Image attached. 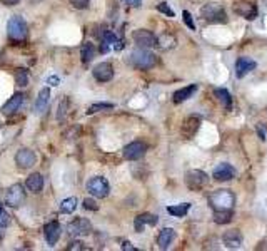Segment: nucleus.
<instances>
[{"instance_id":"obj_1","label":"nucleus","mask_w":267,"mask_h":251,"mask_svg":"<svg viewBox=\"0 0 267 251\" xmlns=\"http://www.w3.org/2000/svg\"><path fill=\"white\" fill-rule=\"evenodd\" d=\"M7 34L9 39L14 42H24L29 34V27L27 22L20 17V15H12L7 22Z\"/></svg>"},{"instance_id":"obj_2","label":"nucleus","mask_w":267,"mask_h":251,"mask_svg":"<svg viewBox=\"0 0 267 251\" xmlns=\"http://www.w3.org/2000/svg\"><path fill=\"white\" fill-rule=\"evenodd\" d=\"M130 61H132L135 67L147 70V69H152L157 64V56L152 54L149 49L140 47V49H134L132 51V54H130Z\"/></svg>"},{"instance_id":"obj_3","label":"nucleus","mask_w":267,"mask_h":251,"mask_svg":"<svg viewBox=\"0 0 267 251\" xmlns=\"http://www.w3.org/2000/svg\"><path fill=\"white\" fill-rule=\"evenodd\" d=\"M234 194L229 189H217L209 196V203L214 208V211L217 210H232L234 206Z\"/></svg>"},{"instance_id":"obj_4","label":"nucleus","mask_w":267,"mask_h":251,"mask_svg":"<svg viewBox=\"0 0 267 251\" xmlns=\"http://www.w3.org/2000/svg\"><path fill=\"white\" fill-rule=\"evenodd\" d=\"M200 15L205 22L209 24H226L227 22V14L226 10L217 4H207L200 9Z\"/></svg>"},{"instance_id":"obj_5","label":"nucleus","mask_w":267,"mask_h":251,"mask_svg":"<svg viewBox=\"0 0 267 251\" xmlns=\"http://www.w3.org/2000/svg\"><path fill=\"white\" fill-rule=\"evenodd\" d=\"M87 191H89L94 198L103 199V198H107L109 193H111V186H109V181L105 178L95 176V178L89 179V183H87Z\"/></svg>"},{"instance_id":"obj_6","label":"nucleus","mask_w":267,"mask_h":251,"mask_svg":"<svg viewBox=\"0 0 267 251\" xmlns=\"http://www.w3.org/2000/svg\"><path fill=\"white\" fill-rule=\"evenodd\" d=\"M207 183H209V176L204 171L192 169V171L185 173V184L190 191H200Z\"/></svg>"},{"instance_id":"obj_7","label":"nucleus","mask_w":267,"mask_h":251,"mask_svg":"<svg viewBox=\"0 0 267 251\" xmlns=\"http://www.w3.org/2000/svg\"><path fill=\"white\" fill-rule=\"evenodd\" d=\"M147 152V144L142 143V141H134L124 147V159L127 161H137L140 157H144V154Z\"/></svg>"},{"instance_id":"obj_8","label":"nucleus","mask_w":267,"mask_h":251,"mask_svg":"<svg viewBox=\"0 0 267 251\" xmlns=\"http://www.w3.org/2000/svg\"><path fill=\"white\" fill-rule=\"evenodd\" d=\"M25 201V191L22 184H14L12 188L5 194V204L10 208H19V206Z\"/></svg>"},{"instance_id":"obj_9","label":"nucleus","mask_w":267,"mask_h":251,"mask_svg":"<svg viewBox=\"0 0 267 251\" xmlns=\"http://www.w3.org/2000/svg\"><path fill=\"white\" fill-rule=\"evenodd\" d=\"M134 40L137 44L139 47H145V49H150V47H155L159 40H157V37L152 34V32L145 30V29H140V30H135L134 34Z\"/></svg>"},{"instance_id":"obj_10","label":"nucleus","mask_w":267,"mask_h":251,"mask_svg":"<svg viewBox=\"0 0 267 251\" xmlns=\"http://www.w3.org/2000/svg\"><path fill=\"white\" fill-rule=\"evenodd\" d=\"M67 230L72 236H85V234H90L92 225L89 220H85V218H75V220L69 225Z\"/></svg>"},{"instance_id":"obj_11","label":"nucleus","mask_w":267,"mask_h":251,"mask_svg":"<svg viewBox=\"0 0 267 251\" xmlns=\"http://www.w3.org/2000/svg\"><path fill=\"white\" fill-rule=\"evenodd\" d=\"M15 162H17V166L20 169H29L32 166H35V162H37V156H35V152L34 151H30V149H20L17 154H15Z\"/></svg>"},{"instance_id":"obj_12","label":"nucleus","mask_w":267,"mask_h":251,"mask_svg":"<svg viewBox=\"0 0 267 251\" xmlns=\"http://www.w3.org/2000/svg\"><path fill=\"white\" fill-rule=\"evenodd\" d=\"M92 74H94V77L99 82H109L114 77V67L109 62H100L94 67Z\"/></svg>"},{"instance_id":"obj_13","label":"nucleus","mask_w":267,"mask_h":251,"mask_svg":"<svg viewBox=\"0 0 267 251\" xmlns=\"http://www.w3.org/2000/svg\"><path fill=\"white\" fill-rule=\"evenodd\" d=\"M61 233H62V228H61V225H59L57 221H50V223H47V225L43 226V236H45L47 243L50 244V246H54V244L59 241Z\"/></svg>"},{"instance_id":"obj_14","label":"nucleus","mask_w":267,"mask_h":251,"mask_svg":"<svg viewBox=\"0 0 267 251\" xmlns=\"http://www.w3.org/2000/svg\"><path fill=\"white\" fill-rule=\"evenodd\" d=\"M22 102H24V94L22 92H17V94H14L10 99L5 102L4 107H2V114L4 116H12L20 109Z\"/></svg>"},{"instance_id":"obj_15","label":"nucleus","mask_w":267,"mask_h":251,"mask_svg":"<svg viewBox=\"0 0 267 251\" xmlns=\"http://www.w3.org/2000/svg\"><path fill=\"white\" fill-rule=\"evenodd\" d=\"M234 10H236V14H239L241 17L247 19V20H254L255 17H257V7L250 2L236 4L234 5Z\"/></svg>"},{"instance_id":"obj_16","label":"nucleus","mask_w":267,"mask_h":251,"mask_svg":"<svg viewBox=\"0 0 267 251\" xmlns=\"http://www.w3.org/2000/svg\"><path fill=\"white\" fill-rule=\"evenodd\" d=\"M157 225V216L150 215V213H144V215H139L134 220V228L137 233H142L145 226H155Z\"/></svg>"},{"instance_id":"obj_17","label":"nucleus","mask_w":267,"mask_h":251,"mask_svg":"<svg viewBox=\"0 0 267 251\" xmlns=\"http://www.w3.org/2000/svg\"><path fill=\"white\" fill-rule=\"evenodd\" d=\"M255 61H252V59L249 57H241L239 61L236 62V75L239 79H242L244 75H247L249 72H252V70L255 69Z\"/></svg>"},{"instance_id":"obj_18","label":"nucleus","mask_w":267,"mask_h":251,"mask_svg":"<svg viewBox=\"0 0 267 251\" xmlns=\"http://www.w3.org/2000/svg\"><path fill=\"white\" fill-rule=\"evenodd\" d=\"M214 179L216 181H231V179L236 176V169H234L231 164H219L214 169Z\"/></svg>"},{"instance_id":"obj_19","label":"nucleus","mask_w":267,"mask_h":251,"mask_svg":"<svg viewBox=\"0 0 267 251\" xmlns=\"http://www.w3.org/2000/svg\"><path fill=\"white\" fill-rule=\"evenodd\" d=\"M111 47H114L116 51H122L124 42L119 39L116 34H112V32H105V34H103V40H102V52H107Z\"/></svg>"},{"instance_id":"obj_20","label":"nucleus","mask_w":267,"mask_h":251,"mask_svg":"<svg viewBox=\"0 0 267 251\" xmlns=\"http://www.w3.org/2000/svg\"><path fill=\"white\" fill-rule=\"evenodd\" d=\"M222 241H224L227 248H239L242 244V234L239 230L226 231L224 236H222Z\"/></svg>"},{"instance_id":"obj_21","label":"nucleus","mask_w":267,"mask_h":251,"mask_svg":"<svg viewBox=\"0 0 267 251\" xmlns=\"http://www.w3.org/2000/svg\"><path fill=\"white\" fill-rule=\"evenodd\" d=\"M25 186L27 189L30 191V193H40L42 188H43V176L39 173H34V174H30L29 178H27V183H25Z\"/></svg>"},{"instance_id":"obj_22","label":"nucleus","mask_w":267,"mask_h":251,"mask_svg":"<svg viewBox=\"0 0 267 251\" xmlns=\"http://www.w3.org/2000/svg\"><path fill=\"white\" fill-rule=\"evenodd\" d=\"M174 239H176V231H174L172 228H164V230L161 231L159 238H157V244H159L161 249H167L172 244Z\"/></svg>"},{"instance_id":"obj_23","label":"nucleus","mask_w":267,"mask_h":251,"mask_svg":"<svg viewBox=\"0 0 267 251\" xmlns=\"http://www.w3.org/2000/svg\"><path fill=\"white\" fill-rule=\"evenodd\" d=\"M195 91H197V86H194V84L187 86V87H182V89L174 92V102H176V104H182V102L187 101Z\"/></svg>"},{"instance_id":"obj_24","label":"nucleus","mask_w":267,"mask_h":251,"mask_svg":"<svg viewBox=\"0 0 267 251\" xmlns=\"http://www.w3.org/2000/svg\"><path fill=\"white\" fill-rule=\"evenodd\" d=\"M48 101H50V89L45 87V89H42L39 92V97H37V101L34 104V111L35 112H43L45 111L47 104H48Z\"/></svg>"},{"instance_id":"obj_25","label":"nucleus","mask_w":267,"mask_h":251,"mask_svg":"<svg viewBox=\"0 0 267 251\" xmlns=\"http://www.w3.org/2000/svg\"><path fill=\"white\" fill-rule=\"evenodd\" d=\"M199 124H200V119L199 117H189V119H185V122L182 126V133L185 138H192V136L195 134V131L199 129Z\"/></svg>"},{"instance_id":"obj_26","label":"nucleus","mask_w":267,"mask_h":251,"mask_svg":"<svg viewBox=\"0 0 267 251\" xmlns=\"http://www.w3.org/2000/svg\"><path fill=\"white\" fill-rule=\"evenodd\" d=\"M214 94H216L217 99H219V102H221L224 109H227V111H229V109L232 107V97H231V94H229L227 89H216Z\"/></svg>"},{"instance_id":"obj_27","label":"nucleus","mask_w":267,"mask_h":251,"mask_svg":"<svg viewBox=\"0 0 267 251\" xmlns=\"http://www.w3.org/2000/svg\"><path fill=\"white\" fill-rule=\"evenodd\" d=\"M232 220V210H217L214 213V221L217 225H227Z\"/></svg>"},{"instance_id":"obj_28","label":"nucleus","mask_w":267,"mask_h":251,"mask_svg":"<svg viewBox=\"0 0 267 251\" xmlns=\"http://www.w3.org/2000/svg\"><path fill=\"white\" fill-rule=\"evenodd\" d=\"M189 210H190V203H182V204H177V206H169V208H167L169 215L177 216V218H184V216L189 213Z\"/></svg>"},{"instance_id":"obj_29","label":"nucleus","mask_w":267,"mask_h":251,"mask_svg":"<svg viewBox=\"0 0 267 251\" xmlns=\"http://www.w3.org/2000/svg\"><path fill=\"white\" fill-rule=\"evenodd\" d=\"M80 54H82V62H90L92 59L95 57V46L90 42H87L82 46V51H80Z\"/></svg>"},{"instance_id":"obj_30","label":"nucleus","mask_w":267,"mask_h":251,"mask_svg":"<svg viewBox=\"0 0 267 251\" xmlns=\"http://www.w3.org/2000/svg\"><path fill=\"white\" fill-rule=\"evenodd\" d=\"M75 208H77V198H67L64 199L61 203V211L64 213V215H70V213H74Z\"/></svg>"},{"instance_id":"obj_31","label":"nucleus","mask_w":267,"mask_h":251,"mask_svg":"<svg viewBox=\"0 0 267 251\" xmlns=\"http://www.w3.org/2000/svg\"><path fill=\"white\" fill-rule=\"evenodd\" d=\"M14 77H15L17 86H20V87L29 84V72H27L25 69H17L15 70V74H14Z\"/></svg>"},{"instance_id":"obj_32","label":"nucleus","mask_w":267,"mask_h":251,"mask_svg":"<svg viewBox=\"0 0 267 251\" xmlns=\"http://www.w3.org/2000/svg\"><path fill=\"white\" fill-rule=\"evenodd\" d=\"M111 109H114V104H111V102H97V104H92V106L89 107L87 114H95V112H102V111H111Z\"/></svg>"},{"instance_id":"obj_33","label":"nucleus","mask_w":267,"mask_h":251,"mask_svg":"<svg viewBox=\"0 0 267 251\" xmlns=\"http://www.w3.org/2000/svg\"><path fill=\"white\" fill-rule=\"evenodd\" d=\"M182 19H184V24L189 27L190 30H195V24H194V19H192V15H190L189 10H184L182 12Z\"/></svg>"},{"instance_id":"obj_34","label":"nucleus","mask_w":267,"mask_h":251,"mask_svg":"<svg viewBox=\"0 0 267 251\" xmlns=\"http://www.w3.org/2000/svg\"><path fill=\"white\" fill-rule=\"evenodd\" d=\"M157 10L162 14H166L167 17H174V12H172V9L169 7V4L167 2H161L159 5H157Z\"/></svg>"},{"instance_id":"obj_35","label":"nucleus","mask_w":267,"mask_h":251,"mask_svg":"<svg viewBox=\"0 0 267 251\" xmlns=\"http://www.w3.org/2000/svg\"><path fill=\"white\" fill-rule=\"evenodd\" d=\"M70 4H72V7H75V9H87L89 7V4H90V0H69Z\"/></svg>"},{"instance_id":"obj_36","label":"nucleus","mask_w":267,"mask_h":251,"mask_svg":"<svg viewBox=\"0 0 267 251\" xmlns=\"http://www.w3.org/2000/svg\"><path fill=\"white\" fill-rule=\"evenodd\" d=\"M84 208L89 210V211H97V208H99V206H97V203H95L94 199L87 198V199H84Z\"/></svg>"},{"instance_id":"obj_37","label":"nucleus","mask_w":267,"mask_h":251,"mask_svg":"<svg viewBox=\"0 0 267 251\" xmlns=\"http://www.w3.org/2000/svg\"><path fill=\"white\" fill-rule=\"evenodd\" d=\"M9 223H10V216H9L5 211H4V213H0V226L5 228V226L9 225Z\"/></svg>"},{"instance_id":"obj_38","label":"nucleus","mask_w":267,"mask_h":251,"mask_svg":"<svg viewBox=\"0 0 267 251\" xmlns=\"http://www.w3.org/2000/svg\"><path fill=\"white\" fill-rule=\"evenodd\" d=\"M67 249H70V251H75V249H85V246H84V243H82V241H74V243H70V246H69Z\"/></svg>"},{"instance_id":"obj_39","label":"nucleus","mask_w":267,"mask_h":251,"mask_svg":"<svg viewBox=\"0 0 267 251\" xmlns=\"http://www.w3.org/2000/svg\"><path fill=\"white\" fill-rule=\"evenodd\" d=\"M65 106H69V101H67V99L62 101V104H61V112H59V119L64 117V114H65Z\"/></svg>"},{"instance_id":"obj_40","label":"nucleus","mask_w":267,"mask_h":251,"mask_svg":"<svg viewBox=\"0 0 267 251\" xmlns=\"http://www.w3.org/2000/svg\"><path fill=\"white\" fill-rule=\"evenodd\" d=\"M47 82L50 84V86H59V82H61V79H59L57 75H52V77H48V79H47Z\"/></svg>"},{"instance_id":"obj_41","label":"nucleus","mask_w":267,"mask_h":251,"mask_svg":"<svg viewBox=\"0 0 267 251\" xmlns=\"http://www.w3.org/2000/svg\"><path fill=\"white\" fill-rule=\"evenodd\" d=\"M0 4H4V5H17V4H20V0H0Z\"/></svg>"},{"instance_id":"obj_42","label":"nucleus","mask_w":267,"mask_h":251,"mask_svg":"<svg viewBox=\"0 0 267 251\" xmlns=\"http://www.w3.org/2000/svg\"><path fill=\"white\" fill-rule=\"evenodd\" d=\"M122 249H125V251H134L135 248H134L129 241H124V243H122Z\"/></svg>"},{"instance_id":"obj_43","label":"nucleus","mask_w":267,"mask_h":251,"mask_svg":"<svg viewBox=\"0 0 267 251\" xmlns=\"http://www.w3.org/2000/svg\"><path fill=\"white\" fill-rule=\"evenodd\" d=\"M125 2H129L130 5H134V7H140V2H142V0H125Z\"/></svg>"},{"instance_id":"obj_44","label":"nucleus","mask_w":267,"mask_h":251,"mask_svg":"<svg viewBox=\"0 0 267 251\" xmlns=\"http://www.w3.org/2000/svg\"><path fill=\"white\" fill-rule=\"evenodd\" d=\"M4 230H5V228H2V226H0V239L4 238Z\"/></svg>"},{"instance_id":"obj_45","label":"nucleus","mask_w":267,"mask_h":251,"mask_svg":"<svg viewBox=\"0 0 267 251\" xmlns=\"http://www.w3.org/2000/svg\"><path fill=\"white\" fill-rule=\"evenodd\" d=\"M29 2H30V4H40L42 0H29Z\"/></svg>"},{"instance_id":"obj_46","label":"nucleus","mask_w":267,"mask_h":251,"mask_svg":"<svg viewBox=\"0 0 267 251\" xmlns=\"http://www.w3.org/2000/svg\"><path fill=\"white\" fill-rule=\"evenodd\" d=\"M4 211H5V210H4V206H2V204H0V213H4Z\"/></svg>"}]
</instances>
